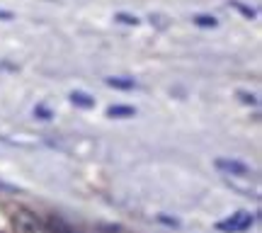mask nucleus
Returning <instances> with one entry per match:
<instances>
[{
	"mask_svg": "<svg viewBox=\"0 0 262 233\" xmlns=\"http://www.w3.org/2000/svg\"><path fill=\"white\" fill-rule=\"evenodd\" d=\"M238 95H241V100H243V102L257 104V100H255V95H248V93H238Z\"/></svg>",
	"mask_w": 262,
	"mask_h": 233,
	"instance_id": "nucleus-12",
	"label": "nucleus"
},
{
	"mask_svg": "<svg viewBox=\"0 0 262 233\" xmlns=\"http://www.w3.org/2000/svg\"><path fill=\"white\" fill-rule=\"evenodd\" d=\"M192 22H194L196 27H204V29H211L219 25V19L214 17V15H194L192 17Z\"/></svg>",
	"mask_w": 262,
	"mask_h": 233,
	"instance_id": "nucleus-8",
	"label": "nucleus"
},
{
	"mask_svg": "<svg viewBox=\"0 0 262 233\" xmlns=\"http://www.w3.org/2000/svg\"><path fill=\"white\" fill-rule=\"evenodd\" d=\"M117 19L124 22V25H139V17L136 15H126V12H117Z\"/></svg>",
	"mask_w": 262,
	"mask_h": 233,
	"instance_id": "nucleus-9",
	"label": "nucleus"
},
{
	"mask_svg": "<svg viewBox=\"0 0 262 233\" xmlns=\"http://www.w3.org/2000/svg\"><path fill=\"white\" fill-rule=\"evenodd\" d=\"M44 226H47L49 233H78L75 226H71L63 216H58V214H49V219H47V224Z\"/></svg>",
	"mask_w": 262,
	"mask_h": 233,
	"instance_id": "nucleus-4",
	"label": "nucleus"
},
{
	"mask_svg": "<svg viewBox=\"0 0 262 233\" xmlns=\"http://www.w3.org/2000/svg\"><path fill=\"white\" fill-rule=\"evenodd\" d=\"M216 170H221L224 175H231V177H250L253 170L245 165L243 160H235V158H216L214 160Z\"/></svg>",
	"mask_w": 262,
	"mask_h": 233,
	"instance_id": "nucleus-3",
	"label": "nucleus"
},
{
	"mask_svg": "<svg viewBox=\"0 0 262 233\" xmlns=\"http://www.w3.org/2000/svg\"><path fill=\"white\" fill-rule=\"evenodd\" d=\"M0 19H12V12L10 10H0Z\"/></svg>",
	"mask_w": 262,
	"mask_h": 233,
	"instance_id": "nucleus-13",
	"label": "nucleus"
},
{
	"mask_svg": "<svg viewBox=\"0 0 262 233\" xmlns=\"http://www.w3.org/2000/svg\"><path fill=\"white\" fill-rule=\"evenodd\" d=\"M71 102H73L75 107H80V110H93L95 97H90V95L83 93V90H73V93H71Z\"/></svg>",
	"mask_w": 262,
	"mask_h": 233,
	"instance_id": "nucleus-6",
	"label": "nucleus"
},
{
	"mask_svg": "<svg viewBox=\"0 0 262 233\" xmlns=\"http://www.w3.org/2000/svg\"><path fill=\"white\" fill-rule=\"evenodd\" d=\"M34 114H37L39 119H51V112H49L47 107H37V110H34Z\"/></svg>",
	"mask_w": 262,
	"mask_h": 233,
	"instance_id": "nucleus-10",
	"label": "nucleus"
},
{
	"mask_svg": "<svg viewBox=\"0 0 262 233\" xmlns=\"http://www.w3.org/2000/svg\"><path fill=\"white\" fill-rule=\"evenodd\" d=\"M255 219H257V216H255L253 211H235L231 219L219 221L216 228L224 231V233H241V231H248V228L255 224Z\"/></svg>",
	"mask_w": 262,
	"mask_h": 233,
	"instance_id": "nucleus-2",
	"label": "nucleus"
},
{
	"mask_svg": "<svg viewBox=\"0 0 262 233\" xmlns=\"http://www.w3.org/2000/svg\"><path fill=\"white\" fill-rule=\"evenodd\" d=\"M5 211H8V221L12 226V233H49L44 221L27 206L5 204Z\"/></svg>",
	"mask_w": 262,
	"mask_h": 233,
	"instance_id": "nucleus-1",
	"label": "nucleus"
},
{
	"mask_svg": "<svg viewBox=\"0 0 262 233\" xmlns=\"http://www.w3.org/2000/svg\"><path fill=\"white\" fill-rule=\"evenodd\" d=\"M104 83L110 85V88H117V90H134L136 88L134 78H107Z\"/></svg>",
	"mask_w": 262,
	"mask_h": 233,
	"instance_id": "nucleus-7",
	"label": "nucleus"
},
{
	"mask_svg": "<svg viewBox=\"0 0 262 233\" xmlns=\"http://www.w3.org/2000/svg\"><path fill=\"white\" fill-rule=\"evenodd\" d=\"M233 8H238L243 15H248V17H255V10H250V8H245V5H241V3H233Z\"/></svg>",
	"mask_w": 262,
	"mask_h": 233,
	"instance_id": "nucleus-11",
	"label": "nucleus"
},
{
	"mask_svg": "<svg viewBox=\"0 0 262 233\" xmlns=\"http://www.w3.org/2000/svg\"><path fill=\"white\" fill-rule=\"evenodd\" d=\"M107 117L112 119H129V117H136V107H129V104H114L107 110Z\"/></svg>",
	"mask_w": 262,
	"mask_h": 233,
	"instance_id": "nucleus-5",
	"label": "nucleus"
}]
</instances>
